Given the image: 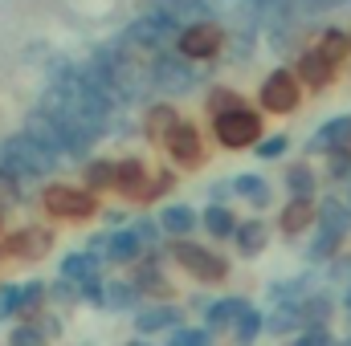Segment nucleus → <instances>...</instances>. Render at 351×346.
<instances>
[{
    "label": "nucleus",
    "mask_w": 351,
    "mask_h": 346,
    "mask_svg": "<svg viewBox=\"0 0 351 346\" xmlns=\"http://www.w3.org/2000/svg\"><path fill=\"white\" fill-rule=\"evenodd\" d=\"M315 228H327V232H335V237H351V204L348 200H339V196H323L319 200V220H315Z\"/></svg>",
    "instance_id": "nucleus-26"
},
{
    "label": "nucleus",
    "mask_w": 351,
    "mask_h": 346,
    "mask_svg": "<svg viewBox=\"0 0 351 346\" xmlns=\"http://www.w3.org/2000/svg\"><path fill=\"white\" fill-rule=\"evenodd\" d=\"M131 228H135V237H139L147 249H160V245H164V224H160V212H139V216H131Z\"/></svg>",
    "instance_id": "nucleus-37"
},
{
    "label": "nucleus",
    "mask_w": 351,
    "mask_h": 346,
    "mask_svg": "<svg viewBox=\"0 0 351 346\" xmlns=\"http://www.w3.org/2000/svg\"><path fill=\"white\" fill-rule=\"evenodd\" d=\"M4 346H49V338L41 334V326H37V322H12L8 343H4Z\"/></svg>",
    "instance_id": "nucleus-40"
},
{
    "label": "nucleus",
    "mask_w": 351,
    "mask_h": 346,
    "mask_svg": "<svg viewBox=\"0 0 351 346\" xmlns=\"http://www.w3.org/2000/svg\"><path fill=\"white\" fill-rule=\"evenodd\" d=\"M241 102H245L241 90L225 86V82L204 86V118H213V114H221V110H233V106H241Z\"/></svg>",
    "instance_id": "nucleus-36"
},
{
    "label": "nucleus",
    "mask_w": 351,
    "mask_h": 346,
    "mask_svg": "<svg viewBox=\"0 0 351 346\" xmlns=\"http://www.w3.org/2000/svg\"><path fill=\"white\" fill-rule=\"evenodd\" d=\"M208 302H213V297H204V293H188L184 310H196V314H204V310H208Z\"/></svg>",
    "instance_id": "nucleus-50"
},
{
    "label": "nucleus",
    "mask_w": 351,
    "mask_h": 346,
    "mask_svg": "<svg viewBox=\"0 0 351 346\" xmlns=\"http://www.w3.org/2000/svg\"><path fill=\"white\" fill-rule=\"evenodd\" d=\"M143 253H147V245L135 237V228H131V224L114 228V232H110V241H106V265H110V269H131Z\"/></svg>",
    "instance_id": "nucleus-18"
},
{
    "label": "nucleus",
    "mask_w": 351,
    "mask_h": 346,
    "mask_svg": "<svg viewBox=\"0 0 351 346\" xmlns=\"http://www.w3.org/2000/svg\"><path fill=\"white\" fill-rule=\"evenodd\" d=\"M49 306L53 310H74V306H82V289H78V281H66V277H53L49 281Z\"/></svg>",
    "instance_id": "nucleus-38"
},
{
    "label": "nucleus",
    "mask_w": 351,
    "mask_h": 346,
    "mask_svg": "<svg viewBox=\"0 0 351 346\" xmlns=\"http://www.w3.org/2000/svg\"><path fill=\"white\" fill-rule=\"evenodd\" d=\"M294 74H298V82L306 86V94H327V90L339 82V66H335L315 41L294 53Z\"/></svg>",
    "instance_id": "nucleus-12"
},
{
    "label": "nucleus",
    "mask_w": 351,
    "mask_h": 346,
    "mask_svg": "<svg viewBox=\"0 0 351 346\" xmlns=\"http://www.w3.org/2000/svg\"><path fill=\"white\" fill-rule=\"evenodd\" d=\"M290 346H335V334H331V326H302Z\"/></svg>",
    "instance_id": "nucleus-45"
},
{
    "label": "nucleus",
    "mask_w": 351,
    "mask_h": 346,
    "mask_svg": "<svg viewBox=\"0 0 351 346\" xmlns=\"http://www.w3.org/2000/svg\"><path fill=\"white\" fill-rule=\"evenodd\" d=\"M327 179L331 183H351V147L327 155Z\"/></svg>",
    "instance_id": "nucleus-44"
},
{
    "label": "nucleus",
    "mask_w": 351,
    "mask_h": 346,
    "mask_svg": "<svg viewBox=\"0 0 351 346\" xmlns=\"http://www.w3.org/2000/svg\"><path fill=\"white\" fill-rule=\"evenodd\" d=\"M225 41H229V29L217 16H204V21H192V25L180 29L172 49L184 53L188 62H196V66H213V62L225 57Z\"/></svg>",
    "instance_id": "nucleus-7"
},
{
    "label": "nucleus",
    "mask_w": 351,
    "mask_h": 346,
    "mask_svg": "<svg viewBox=\"0 0 351 346\" xmlns=\"http://www.w3.org/2000/svg\"><path fill=\"white\" fill-rule=\"evenodd\" d=\"M319 289V277L306 269V273H298V277H282V281H274L269 289H265V297L274 302V306H282V302H302V297H311Z\"/></svg>",
    "instance_id": "nucleus-29"
},
{
    "label": "nucleus",
    "mask_w": 351,
    "mask_h": 346,
    "mask_svg": "<svg viewBox=\"0 0 351 346\" xmlns=\"http://www.w3.org/2000/svg\"><path fill=\"white\" fill-rule=\"evenodd\" d=\"M102 220L123 228V224H131V212H127V208H102Z\"/></svg>",
    "instance_id": "nucleus-49"
},
{
    "label": "nucleus",
    "mask_w": 351,
    "mask_h": 346,
    "mask_svg": "<svg viewBox=\"0 0 351 346\" xmlns=\"http://www.w3.org/2000/svg\"><path fill=\"white\" fill-rule=\"evenodd\" d=\"M37 326H41V334L49 338V343H58V338H66V318H62V310H45L41 318H37Z\"/></svg>",
    "instance_id": "nucleus-46"
},
{
    "label": "nucleus",
    "mask_w": 351,
    "mask_h": 346,
    "mask_svg": "<svg viewBox=\"0 0 351 346\" xmlns=\"http://www.w3.org/2000/svg\"><path fill=\"white\" fill-rule=\"evenodd\" d=\"M302 330V310H298V302H282V306H274L269 314H265V334L269 338H294Z\"/></svg>",
    "instance_id": "nucleus-30"
},
{
    "label": "nucleus",
    "mask_w": 351,
    "mask_h": 346,
    "mask_svg": "<svg viewBox=\"0 0 351 346\" xmlns=\"http://www.w3.org/2000/svg\"><path fill=\"white\" fill-rule=\"evenodd\" d=\"M37 208L49 224H90L102 216V196L90 191L82 183H66V179H45Z\"/></svg>",
    "instance_id": "nucleus-2"
},
{
    "label": "nucleus",
    "mask_w": 351,
    "mask_h": 346,
    "mask_svg": "<svg viewBox=\"0 0 351 346\" xmlns=\"http://www.w3.org/2000/svg\"><path fill=\"white\" fill-rule=\"evenodd\" d=\"M123 346H160V343H152V338H143V334H135V338H127Z\"/></svg>",
    "instance_id": "nucleus-52"
},
{
    "label": "nucleus",
    "mask_w": 351,
    "mask_h": 346,
    "mask_svg": "<svg viewBox=\"0 0 351 346\" xmlns=\"http://www.w3.org/2000/svg\"><path fill=\"white\" fill-rule=\"evenodd\" d=\"M343 4H351V0H319V8L327 12V8H343Z\"/></svg>",
    "instance_id": "nucleus-53"
},
{
    "label": "nucleus",
    "mask_w": 351,
    "mask_h": 346,
    "mask_svg": "<svg viewBox=\"0 0 351 346\" xmlns=\"http://www.w3.org/2000/svg\"><path fill=\"white\" fill-rule=\"evenodd\" d=\"M327 277H331L335 285H351V257L348 253H339L335 261H327Z\"/></svg>",
    "instance_id": "nucleus-47"
},
{
    "label": "nucleus",
    "mask_w": 351,
    "mask_h": 346,
    "mask_svg": "<svg viewBox=\"0 0 351 346\" xmlns=\"http://www.w3.org/2000/svg\"><path fill=\"white\" fill-rule=\"evenodd\" d=\"M233 191H237V200H245V204L258 208V212H265V208L274 204V183H269L265 175H258V172L233 175Z\"/></svg>",
    "instance_id": "nucleus-25"
},
{
    "label": "nucleus",
    "mask_w": 351,
    "mask_h": 346,
    "mask_svg": "<svg viewBox=\"0 0 351 346\" xmlns=\"http://www.w3.org/2000/svg\"><path fill=\"white\" fill-rule=\"evenodd\" d=\"M302 98H306V86L298 82L294 66H274L258 86V110L274 114V118H286V114L302 110Z\"/></svg>",
    "instance_id": "nucleus-8"
},
{
    "label": "nucleus",
    "mask_w": 351,
    "mask_h": 346,
    "mask_svg": "<svg viewBox=\"0 0 351 346\" xmlns=\"http://www.w3.org/2000/svg\"><path fill=\"white\" fill-rule=\"evenodd\" d=\"M343 200H348V204H351V183H348V196H343Z\"/></svg>",
    "instance_id": "nucleus-57"
},
{
    "label": "nucleus",
    "mask_w": 351,
    "mask_h": 346,
    "mask_svg": "<svg viewBox=\"0 0 351 346\" xmlns=\"http://www.w3.org/2000/svg\"><path fill=\"white\" fill-rule=\"evenodd\" d=\"M53 245H58V224H49V220H29V224L4 232L8 261H16V265H37V261H45L53 253Z\"/></svg>",
    "instance_id": "nucleus-10"
},
{
    "label": "nucleus",
    "mask_w": 351,
    "mask_h": 346,
    "mask_svg": "<svg viewBox=\"0 0 351 346\" xmlns=\"http://www.w3.org/2000/svg\"><path fill=\"white\" fill-rule=\"evenodd\" d=\"M343 147H351V114L327 118V122L306 139V155H331V151H343Z\"/></svg>",
    "instance_id": "nucleus-17"
},
{
    "label": "nucleus",
    "mask_w": 351,
    "mask_h": 346,
    "mask_svg": "<svg viewBox=\"0 0 351 346\" xmlns=\"http://www.w3.org/2000/svg\"><path fill=\"white\" fill-rule=\"evenodd\" d=\"M233 249H237V257H245V261L262 257L265 249H269V224H265L262 216H245L237 224V232H233Z\"/></svg>",
    "instance_id": "nucleus-20"
},
{
    "label": "nucleus",
    "mask_w": 351,
    "mask_h": 346,
    "mask_svg": "<svg viewBox=\"0 0 351 346\" xmlns=\"http://www.w3.org/2000/svg\"><path fill=\"white\" fill-rule=\"evenodd\" d=\"M315 220H319V204H315V200H294V196H286V204H282V212H278V232H282L286 241H298V237H306V232L315 228Z\"/></svg>",
    "instance_id": "nucleus-14"
},
{
    "label": "nucleus",
    "mask_w": 351,
    "mask_h": 346,
    "mask_svg": "<svg viewBox=\"0 0 351 346\" xmlns=\"http://www.w3.org/2000/svg\"><path fill=\"white\" fill-rule=\"evenodd\" d=\"M315 45L343 70L351 62V37H348V29H339V25H327V29H319V37H315Z\"/></svg>",
    "instance_id": "nucleus-33"
},
{
    "label": "nucleus",
    "mask_w": 351,
    "mask_h": 346,
    "mask_svg": "<svg viewBox=\"0 0 351 346\" xmlns=\"http://www.w3.org/2000/svg\"><path fill=\"white\" fill-rule=\"evenodd\" d=\"M160 147H164V155H168V163H172L176 172H204L208 159H213V151H208V135H204L192 118H180Z\"/></svg>",
    "instance_id": "nucleus-9"
},
{
    "label": "nucleus",
    "mask_w": 351,
    "mask_h": 346,
    "mask_svg": "<svg viewBox=\"0 0 351 346\" xmlns=\"http://www.w3.org/2000/svg\"><path fill=\"white\" fill-rule=\"evenodd\" d=\"M286 151H290V135H282V131H278V135H262V139H258V147H254V155H258L262 163L282 159Z\"/></svg>",
    "instance_id": "nucleus-41"
},
{
    "label": "nucleus",
    "mask_w": 351,
    "mask_h": 346,
    "mask_svg": "<svg viewBox=\"0 0 351 346\" xmlns=\"http://www.w3.org/2000/svg\"><path fill=\"white\" fill-rule=\"evenodd\" d=\"M282 187H286V196H294V200H315V196H319V172H315L306 159H294V163H286V172H282Z\"/></svg>",
    "instance_id": "nucleus-23"
},
{
    "label": "nucleus",
    "mask_w": 351,
    "mask_h": 346,
    "mask_svg": "<svg viewBox=\"0 0 351 346\" xmlns=\"http://www.w3.org/2000/svg\"><path fill=\"white\" fill-rule=\"evenodd\" d=\"M237 224H241V216H237L229 204H208V208L200 212V228H204V232H208V241H217V245L233 241Z\"/></svg>",
    "instance_id": "nucleus-22"
},
{
    "label": "nucleus",
    "mask_w": 351,
    "mask_h": 346,
    "mask_svg": "<svg viewBox=\"0 0 351 346\" xmlns=\"http://www.w3.org/2000/svg\"><path fill=\"white\" fill-rule=\"evenodd\" d=\"M147 8H156V12H164V16H172L180 29H184V25H192V21H204V16H208L200 0H147Z\"/></svg>",
    "instance_id": "nucleus-34"
},
{
    "label": "nucleus",
    "mask_w": 351,
    "mask_h": 346,
    "mask_svg": "<svg viewBox=\"0 0 351 346\" xmlns=\"http://www.w3.org/2000/svg\"><path fill=\"white\" fill-rule=\"evenodd\" d=\"M164 346H217V334L208 326H176L172 334L164 338Z\"/></svg>",
    "instance_id": "nucleus-39"
},
{
    "label": "nucleus",
    "mask_w": 351,
    "mask_h": 346,
    "mask_svg": "<svg viewBox=\"0 0 351 346\" xmlns=\"http://www.w3.org/2000/svg\"><path fill=\"white\" fill-rule=\"evenodd\" d=\"M147 175H152V168H147L139 155H123V159L114 163V200L135 204L139 191H143V183H147Z\"/></svg>",
    "instance_id": "nucleus-16"
},
{
    "label": "nucleus",
    "mask_w": 351,
    "mask_h": 346,
    "mask_svg": "<svg viewBox=\"0 0 351 346\" xmlns=\"http://www.w3.org/2000/svg\"><path fill=\"white\" fill-rule=\"evenodd\" d=\"M262 135H265V114L258 106H250V102L208 118V139L221 151H254Z\"/></svg>",
    "instance_id": "nucleus-4"
},
{
    "label": "nucleus",
    "mask_w": 351,
    "mask_h": 346,
    "mask_svg": "<svg viewBox=\"0 0 351 346\" xmlns=\"http://www.w3.org/2000/svg\"><path fill=\"white\" fill-rule=\"evenodd\" d=\"M131 322H135V334L160 338V334H172L176 326L188 322V310H184L180 302H172V297H147V302L131 314Z\"/></svg>",
    "instance_id": "nucleus-11"
},
{
    "label": "nucleus",
    "mask_w": 351,
    "mask_h": 346,
    "mask_svg": "<svg viewBox=\"0 0 351 346\" xmlns=\"http://www.w3.org/2000/svg\"><path fill=\"white\" fill-rule=\"evenodd\" d=\"M66 168V159L49 147V143H41L33 131H8L4 139H0V172H8L12 179H21V183H41V179H58Z\"/></svg>",
    "instance_id": "nucleus-1"
},
{
    "label": "nucleus",
    "mask_w": 351,
    "mask_h": 346,
    "mask_svg": "<svg viewBox=\"0 0 351 346\" xmlns=\"http://www.w3.org/2000/svg\"><path fill=\"white\" fill-rule=\"evenodd\" d=\"M168 257H172V265L184 277H192V281L204 285V289H217V285H225V281L233 277L229 257H221L217 249H208V245H200V241H192V237L172 241V245H168Z\"/></svg>",
    "instance_id": "nucleus-5"
},
{
    "label": "nucleus",
    "mask_w": 351,
    "mask_h": 346,
    "mask_svg": "<svg viewBox=\"0 0 351 346\" xmlns=\"http://www.w3.org/2000/svg\"><path fill=\"white\" fill-rule=\"evenodd\" d=\"M119 37H123L135 53L152 57V53H160V49H172L176 37H180V25H176L172 16L156 12V8H143V12H135V16L119 29Z\"/></svg>",
    "instance_id": "nucleus-6"
},
{
    "label": "nucleus",
    "mask_w": 351,
    "mask_h": 346,
    "mask_svg": "<svg viewBox=\"0 0 351 346\" xmlns=\"http://www.w3.org/2000/svg\"><path fill=\"white\" fill-rule=\"evenodd\" d=\"M348 37H351V33H348Z\"/></svg>",
    "instance_id": "nucleus-58"
},
{
    "label": "nucleus",
    "mask_w": 351,
    "mask_h": 346,
    "mask_svg": "<svg viewBox=\"0 0 351 346\" xmlns=\"http://www.w3.org/2000/svg\"><path fill=\"white\" fill-rule=\"evenodd\" d=\"M339 306H343V314L351 318V285H343V297H339Z\"/></svg>",
    "instance_id": "nucleus-51"
},
{
    "label": "nucleus",
    "mask_w": 351,
    "mask_h": 346,
    "mask_svg": "<svg viewBox=\"0 0 351 346\" xmlns=\"http://www.w3.org/2000/svg\"><path fill=\"white\" fill-rule=\"evenodd\" d=\"M298 310H302V326H331V318H335V297H331L327 289H315L311 297L298 302Z\"/></svg>",
    "instance_id": "nucleus-32"
},
{
    "label": "nucleus",
    "mask_w": 351,
    "mask_h": 346,
    "mask_svg": "<svg viewBox=\"0 0 351 346\" xmlns=\"http://www.w3.org/2000/svg\"><path fill=\"white\" fill-rule=\"evenodd\" d=\"M21 314V281H4L0 285V322H16Z\"/></svg>",
    "instance_id": "nucleus-42"
},
{
    "label": "nucleus",
    "mask_w": 351,
    "mask_h": 346,
    "mask_svg": "<svg viewBox=\"0 0 351 346\" xmlns=\"http://www.w3.org/2000/svg\"><path fill=\"white\" fill-rule=\"evenodd\" d=\"M143 302H147V297H143V289L135 285L131 273L106 277V314H135Z\"/></svg>",
    "instance_id": "nucleus-19"
},
{
    "label": "nucleus",
    "mask_w": 351,
    "mask_h": 346,
    "mask_svg": "<svg viewBox=\"0 0 351 346\" xmlns=\"http://www.w3.org/2000/svg\"><path fill=\"white\" fill-rule=\"evenodd\" d=\"M237 4H254V8H269V4H278V0H237Z\"/></svg>",
    "instance_id": "nucleus-54"
},
{
    "label": "nucleus",
    "mask_w": 351,
    "mask_h": 346,
    "mask_svg": "<svg viewBox=\"0 0 351 346\" xmlns=\"http://www.w3.org/2000/svg\"><path fill=\"white\" fill-rule=\"evenodd\" d=\"M4 232H8V212L0 208V237H4Z\"/></svg>",
    "instance_id": "nucleus-55"
},
{
    "label": "nucleus",
    "mask_w": 351,
    "mask_h": 346,
    "mask_svg": "<svg viewBox=\"0 0 351 346\" xmlns=\"http://www.w3.org/2000/svg\"><path fill=\"white\" fill-rule=\"evenodd\" d=\"M229 200H237L233 179H213L208 183V204H229Z\"/></svg>",
    "instance_id": "nucleus-48"
},
{
    "label": "nucleus",
    "mask_w": 351,
    "mask_h": 346,
    "mask_svg": "<svg viewBox=\"0 0 351 346\" xmlns=\"http://www.w3.org/2000/svg\"><path fill=\"white\" fill-rule=\"evenodd\" d=\"M106 269V257L102 253H94V249H74V253H66L62 265H58V277H66V281H86L94 273H102Z\"/></svg>",
    "instance_id": "nucleus-24"
},
{
    "label": "nucleus",
    "mask_w": 351,
    "mask_h": 346,
    "mask_svg": "<svg viewBox=\"0 0 351 346\" xmlns=\"http://www.w3.org/2000/svg\"><path fill=\"white\" fill-rule=\"evenodd\" d=\"M306 265H327V261H335L343 253V237H335V232H327V228H311V241H306Z\"/></svg>",
    "instance_id": "nucleus-31"
},
{
    "label": "nucleus",
    "mask_w": 351,
    "mask_h": 346,
    "mask_svg": "<svg viewBox=\"0 0 351 346\" xmlns=\"http://www.w3.org/2000/svg\"><path fill=\"white\" fill-rule=\"evenodd\" d=\"M4 261H8V249H4V237H0V265H4Z\"/></svg>",
    "instance_id": "nucleus-56"
},
{
    "label": "nucleus",
    "mask_w": 351,
    "mask_h": 346,
    "mask_svg": "<svg viewBox=\"0 0 351 346\" xmlns=\"http://www.w3.org/2000/svg\"><path fill=\"white\" fill-rule=\"evenodd\" d=\"M114 163H119V159H110V155H90L86 163L78 168L82 187L98 191V196H114Z\"/></svg>",
    "instance_id": "nucleus-27"
},
{
    "label": "nucleus",
    "mask_w": 351,
    "mask_h": 346,
    "mask_svg": "<svg viewBox=\"0 0 351 346\" xmlns=\"http://www.w3.org/2000/svg\"><path fill=\"white\" fill-rule=\"evenodd\" d=\"M262 334H265V310H258V306H250V310L237 318V326L229 330L233 346H254Z\"/></svg>",
    "instance_id": "nucleus-35"
},
{
    "label": "nucleus",
    "mask_w": 351,
    "mask_h": 346,
    "mask_svg": "<svg viewBox=\"0 0 351 346\" xmlns=\"http://www.w3.org/2000/svg\"><path fill=\"white\" fill-rule=\"evenodd\" d=\"M176 187H180V175H176L172 163H168V168H156V172L147 175V183H143V191H139L135 208H156V204H164Z\"/></svg>",
    "instance_id": "nucleus-28"
},
{
    "label": "nucleus",
    "mask_w": 351,
    "mask_h": 346,
    "mask_svg": "<svg viewBox=\"0 0 351 346\" xmlns=\"http://www.w3.org/2000/svg\"><path fill=\"white\" fill-rule=\"evenodd\" d=\"M147 74H152L156 98H172V102L208 86L204 66L188 62V57H184V53H176V49H160V53H152V57H147Z\"/></svg>",
    "instance_id": "nucleus-3"
},
{
    "label": "nucleus",
    "mask_w": 351,
    "mask_h": 346,
    "mask_svg": "<svg viewBox=\"0 0 351 346\" xmlns=\"http://www.w3.org/2000/svg\"><path fill=\"white\" fill-rule=\"evenodd\" d=\"M180 118H184V114L176 110L172 98H152V102L139 110V139H143V143H152V147H160V143L168 139V131H172Z\"/></svg>",
    "instance_id": "nucleus-13"
},
{
    "label": "nucleus",
    "mask_w": 351,
    "mask_h": 346,
    "mask_svg": "<svg viewBox=\"0 0 351 346\" xmlns=\"http://www.w3.org/2000/svg\"><path fill=\"white\" fill-rule=\"evenodd\" d=\"M250 306H254L250 297H241V293H225V297H213L208 310H204L200 318H204V326H208L213 334H229V330L237 326V318H241Z\"/></svg>",
    "instance_id": "nucleus-15"
},
{
    "label": "nucleus",
    "mask_w": 351,
    "mask_h": 346,
    "mask_svg": "<svg viewBox=\"0 0 351 346\" xmlns=\"http://www.w3.org/2000/svg\"><path fill=\"white\" fill-rule=\"evenodd\" d=\"M21 204H25V183L12 179L8 172H0V208L12 212V208H21Z\"/></svg>",
    "instance_id": "nucleus-43"
},
{
    "label": "nucleus",
    "mask_w": 351,
    "mask_h": 346,
    "mask_svg": "<svg viewBox=\"0 0 351 346\" xmlns=\"http://www.w3.org/2000/svg\"><path fill=\"white\" fill-rule=\"evenodd\" d=\"M160 224H164V237L172 241H184V237H196L200 228V212L192 204H160Z\"/></svg>",
    "instance_id": "nucleus-21"
}]
</instances>
